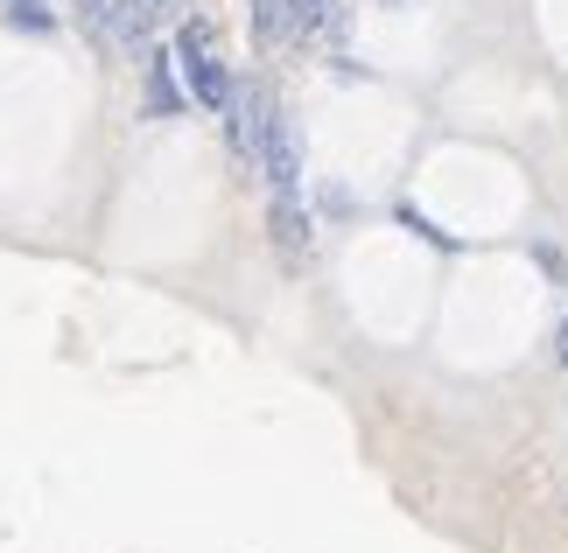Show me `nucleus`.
<instances>
[{
  "label": "nucleus",
  "mask_w": 568,
  "mask_h": 553,
  "mask_svg": "<svg viewBox=\"0 0 568 553\" xmlns=\"http://www.w3.org/2000/svg\"><path fill=\"white\" fill-rule=\"evenodd\" d=\"M225 120H232V154L260 162V147H267V126H274V99L260 92V84H239L232 105H225Z\"/></svg>",
  "instance_id": "1"
},
{
  "label": "nucleus",
  "mask_w": 568,
  "mask_h": 553,
  "mask_svg": "<svg viewBox=\"0 0 568 553\" xmlns=\"http://www.w3.org/2000/svg\"><path fill=\"white\" fill-rule=\"evenodd\" d=\"M260 168H267V190H274V196L302 190V147H295V126H288V113H274V126H267V147H260Z\"/></svg>",
  "instance_id": "2"
},
{
  "label": "nucleus",
  "mask_w": 568,
  "mask_h": 553,
  "mask_svg": "<svg viewBox=\"0 0 568 553\" xmlns=\"http://www.w3.org/2000/svg\"><path fill=\"white\" fill-rule=\"evenodd\" d=\"M267 232H274V246L288 253V259H302L310 253V211H302V196L288 190V196H274V211H267Z\"/></svg>",
  "instance_id": "3"
},
{
  "label": "nucleus",
  "mask_w": 568,
  "mask_h": 553,
  "mask_svg": "<svg viewBox=\"0 0 568 553\" xmlns=\"http://www.w3.org/2000/svg\"><path fill=\"white\" fill-rule=\"evenodd\" d=\"M183 78H190V92H196V105H211V113H225L232 105V71H225V57H204V63H183Z\"/></svg>",
  "instance_id": "4"
},
{
  "label": "nucleus",
  "mask_w": 568,
  "mask_h": 553,
  "mask_svg": "<svg viewBox=\"0 0 568 553\" xmlns=\"http://www.w3.org/2000/svg\"><path fill=\"white\" fill-rule=\"evenodd\" d=\"M148 113H155V120H176V113H183V84H176V50H169V57H148Z\"/></svg>",
  "instance_id": "5"
},
{
  "label": "nucleus",
  "mask_w": 568,
  "mask_h": 553,
  "mask_svg": "<svg viewBox=\"0 0 568 553\" xmlns=\"http://www.w3.org/2000/svg\"><path fill=\"white\" fill-rule=\"evenodd\" d=\"M155 21H162L155 0H113V42H126V50H141L155 35Z\"/></svg>",
  "instance_id": "6"
},
{
  "label": "nucleus",
  "mask_w": 568,
  "mask_h": 553,
  "mask_svg": "<svg viewBox=\"0 0 568 553\" xmlns=\"http://www.w3.org/2000/svg\"><path fill=\"white\" fill-rule=\"evenodd\" d=\"M295 35V0H253V42L274 50V42Z\"/></svg>",
  "instance_id": "7"
},
{
  "label": "nucleus",
  "mask_w": 568,
  "mask_h": 553,
  "mask_svg": "<svg viewBox=\"0 0 568 553\" xmlns=\"http://www.w3.org/2000/svg\"><path fill=\"white\" fill-rule=\"evenodd\" d=\"M78 21H84L99 42H113V0H78Z\"/></svg>",
  "instance_id": "8"
},
{
  "label": "nucleus",
  "mask_w": 568,
  "mask_h": 553,
  "mask_svg": "<svg viewBox=\"0 0 568 553\" xmlns=\"http://www.w3.org/2000/svg\"><path fill=\"white\" fill-rule=\"evenodd\" d=\"M331 8L337 0H295V35H316L323 21H331Z\"/></svg>",
  "instance_id": "9"
},
{
  "label": "nucleus",
  "mask_w": 568,
  "mask_h": 553,
  "mask_svg": "<svg viewBox=\"0 0 568 553\" xmlns=\"http://www.w3.org/2000/svg\"><path fill=\"white\" fill-rule=\"evenodd\" d=\"M555 365H568V322L555 329Z\"/></svg>",
  "instance_id": "10"
},
{
  "label": "nucleus",
  "mask_w": 568,
  "mask_h": 553,
  "mask_svg": "<svg viewBox=\"0 0 568 553\" xmlns=\"http://www.w3.org/2000/svg\"><path fill=\"white\" fill-rule=\"evenodd\" d=\"M155 8H162V14H190V0H155Z\"/></svg>",
  "instance_id": "11"
},
{
  "label": "nucleus",
  "mask_w": 568,
  "mask_h": 553,
  "mask_svg": "<svg viewBox=\"0 0 568 553\" xmlns=\"http://www.w3.org/2000/svg\"><path fill=\"white\" fill-rule=\"evenodd\" d=\"M379 8H422V0H379Z\"/></svg>",
  "instance_id": "12"
}]
</instances>
